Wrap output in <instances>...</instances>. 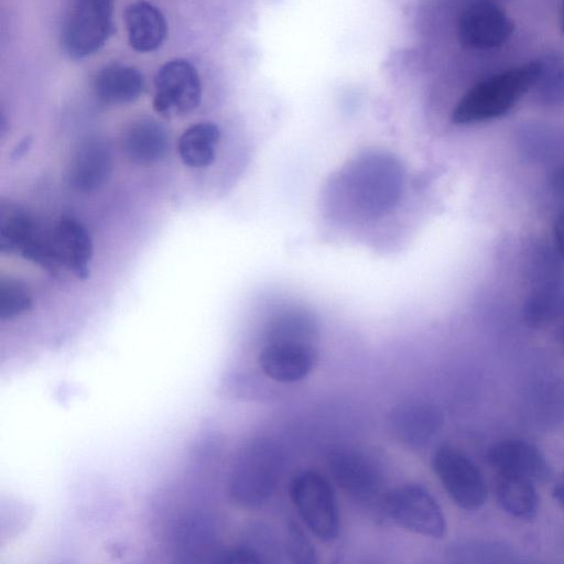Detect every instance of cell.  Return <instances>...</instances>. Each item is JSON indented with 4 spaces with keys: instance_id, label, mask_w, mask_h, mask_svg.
I'll return each instance as SVG.
<instances>
[{
    "instance_id": "2e32d148",
    "label": "cell",
    "mask_w": 564,
    "mask_h": 564,
    "mask_svg": "<svg viewBox=\"0 0 564 564\" xmlns=\"http://www.w3.org/2000/svg\"><path fill=\"white\" fill-rule=\"evenodd\" d=\"M124 22L130 46L140 53L158 50L166 39L167 23L162 11L148 1L127 7Z\"/></svg>"
},
{
    "instance_id": "9a60e30c",
    "label": "cell",
    "mask_w": 564,
    "mask_h": 564,
    "mask_svg": "<svg viewBox=\"0 0 564 564\" xmlns=\"http://www.w3.org/2000/svg\"><path fill=\"white\" fill-rule=\"evenodd\" d=\"M111 155L102 141L89 139L76 150L69 170V181L82 193L100 188L110 177Z\"/></svg>"
},
{
    "instance_id": "e0dca14e",
    "label": "cell",
    "mask_w": 564,
    "mask_h": 564,
    "mask_svg": "<svg viewBox=\"0 0 564 564\" xmlns=\"http://www.w3.org/2000/svg\"><path fill=\"white\" fill-rule=\"evenodd\" d=\"M176 554L182 562H202L203 556L214 555L217 542L215 520L203 511L184 516L174 531Z\"/></svg>"
},
{
    "instance_id": "ffe728a7",
    "label": "cell",
    "mask_w": 564,
    "mask_h": 564,
    "mask_svg": "<svg viewBox=\"0 0 564 564\" xmlns=\"http://www.w3.org/2000/svg\"><path fill=\"white\" fill-rule=\"evenodd\" d=\"M123 150L126 155L134 163H154L166 153V132L154 119L142 118L135 120L126 131Z\"/></svg>"
},
{
    "instance_id": "ba28073f",
    "label": "cell",
    "mask_w": 564,
    "mask_h": 564,
    "mask_svg": "<svg viewBox=\"0 0 564 564\" xmlns=\"http://www.w3.org/2000/svg\"><path fill=\"white\" fill-rule=\"evenodd\" d=\"M112 33V0H74L61 33L66 54L84 58L98 52Z\"/></svg>"
},
{
    "instance_id": "83f0119b",
    "label": "cell",
    "mask_w": 564,
    "mask_h": 564,
    "mask_svg": "<svg viewBox=\"0 0 564 564\" xmlns=\"http://www.w3.org/2000/svg\"><path fill=\"white\" fill-rule=\"evenodd\" d=\"M549 184L555 193L564 195V163L553 170Z\"/></svg>"
},
{
    "instance_id": "8fae6325",
    "label": "cell",
    "mask_w": 564,
    "mask_h": 564,
    "mask_svg": "<svg viewBox=\"0 0 564 564\" xmlns=\"http://www.w3.org/2000/svg\"><path fill=\"white\" fill-rule=\"evenodd\" d=\"M329 473L338 487L359 503L371 502L383 486V469L372 454L346 448L330 454Z\"/></svg>"
},
{
    "instance_id": "cb8c5ba5",
    "label": "cell",
    "mask_w": 564,
    "mask_h": 564,
    "mask_svg": "<svg viewBox=\"0 0 564 564\" xmlns=\"http://www.w3.org/2000/svg\"><path fill=\"white\" fill-rule=\"evenodd\" d=\"M538 100L546 106H564V63L555 54L543 56V69L534 87Z\"/></svg>"
},
{
    "instance_id": "d4e9b609",
    "label": "cell",
    "mask_w": 564,
    "mask_h": 564,
    "mask_svg": "<svg viewBox=\"0 0 564 564\" xmlns=\"http://www.w3.org/2000/svg\"><path fill=\"white\" fill-rule=\"evenodd\" d=\"M33 297L30 289L19 280L8 279L0 282V318L12 319L32 308Z\"/></svg>"
},
{
    "instance_id": "277c9868",
    "label": "cell",
    "mask_w": 564,
    "mask_h": 564,
    "mask_svg": "<svg viewBox=\"0 0 564 564\" xmlns=\"http://www.w3.org/2000/svg\"><path fill=\"white\" fill-rule=\"evenodd\" d=\"M283 466V453L275 442L265 437L250 441L237 453L230 468L229 500L246 510L262 508L274 495Z\"/></svg>"
},
{
    "instance_id": "4fadbf2b",
    "label": "cell",
    "mask_w": 564,
    "mask_h": 564,
    "mask_svg": "<svg viewBox=\"0 0 564 564\" xmlns=\"http://www.w3.org/2000/svg\"><path fill=\"white\" fill-rule=\"evenodd\" d=\"M443 415L432 402L411 399L395 405L389 416L393 436L404 446L419 449L441 430Z\"/></svg>"
},
{
    "instance_id": "6da1fadb",
    "label": "cell",
    "mask_w": 564,
    "mask_h": 564,
    "mask_svg": "<svg viewBox=\"0 0 564 564\" xmlns=\"http://www.w3.org/2000/svg\"><path fill=\"white\" fill-rule=\"evenodd\" d=\"M410 178L400 161L383 152H364L333 174L324 191L329 225L352 235H383L410 198Z\"/></svg>"
},
{
    "instance_id": "9c48e42d",
    "label": "cell",
    "mask_w": 564,
    "mask_h": 564,
    "mask_svg": "<svg viewBox=\"0 0 564 564\" xmlns=\"http://www.w3.org/2000/svg\"><path fill=\"white\" fill-rule=\"evenodd\" d=\"M432 468L453 502L477 510L486 501L487 487L477 465L459 448L442 445L433 454Z\"/></svg>"
},
{
    "instance_id": "7c38bea8",
    "label": "cell",
    "mask_w": 564,
    "mask_h": 564,
    "mask_svg": "<svg viewBox=\"0 0 564 564\" xmlns=\"http://www.w3.org/2000/svg\"><path fill=\"white\" fill-rule=\"evenodd\" d=\"M514 25L507 12L490 0H476L459 13L456 35L468 50H489L506 43Z\"/></svg>"
},
{
    "instance_id": "484cf974",
    "label": "cell",
    "mask_w": 564,
    "mask_h": 564,
    "mask_svg": "<svg viewBox=\"0 0 564 564\" xmlns=\"http://www.w3.org/2000/svg\"><path fill=\"white\" fill-rule=\"evenodd\" d=\"M288 550L295 562L310 563L315 561L314 547L296 523L289 527Z\"/></svg>"
},
{
    "instance_id": "5b68a950",
    "label": "cell",
    "mask_w": 564,
    "mask_h": 564,
    "mask_svg": "<svg viewBox=\"0 0 564 564\" xmlns=\"http://www.w3.org/2000/svg\"><path fill=\"white\" fill-rule=\"evenodd\" d=\"M93 250L91 238L84 225L75 218L63 217L53 227L41 226L21 256L51 275L67 270L79 280H86Z\"/></svg>"
},
{
    "instance_id": "7402d4cb",
    "label": "cell",
    "mask_w": 564,
    "mask_h": 564,
    "mask_svg": "<svg viewBox=\"0 0 564 564\" xmlns=\"http://www.w3.org/2000/svg\"><path fill=\"white\" fill-rule=\"evenodd\" d=\"M219 138V128L214 122L204 121L189 126L177 141V152L182 162L193 169L209 166L216 159Z\"/></svg>"
},
{
    "instance_id": "d6986e66",
    "label": "cell",
    "mask_w": 564,
    "mask_h": 564,
    "mask_svg": "<svg viewBox=\"0 0 564 564\" xmlns=\"http://www.w3.org/2000/svg\"><path fill=\"white\" fill-rule=\"evenodd\" d=\"M93 88L100 101L108 105H126L140 97L144 88V78L135 67L110 64L98 72Z\"/></svg>"
},
{
    "instance_id": "ac0fdd59",
    "label": "cell",
    "mask_w": 564,
    "mask_h": 564,
    "mask_svg": "<svg viewBox=\"0 0 564 564\" xmlns=\"http://www.w3.org/2000/svg\"><path fill=\"white\" fill-rule=\"evenodd\" d=\"M564 316V276L535 280L522 307L524 323L541 328Z\"/></svg>"
},
{
    "instance_id": "f1b7e54d",
    "label": "cell",
    "mask_w": 564,
    "mask_h": 564,
    "mask_svg": "<svg viewBox=\"0 0 564 564\" xmlns=\"http://www.w3.org/2000/svg\"><path fill=\"white\" fill-rule=\"evenodd\" d=\"M552 494L564 509V474L555 481Z\"/></svg>"
},
{
    "instance_id": "5bb4252c",
    "label": "cell",
    "mask_w": 564,
    "mask_h": 564,
    "mask_svg": "<svg viewBox=\"0 0 564 564\" xmlns=\"http://www.w3.org/2000/svg\"><path fill=\"white\" fill-rule=\"evenodd\" d=\"M487 458L497 473L523 477L533 482L544 480L550 474L542 452L534 444L520 438L494 444Z\"/></svg>"
},
{
    "instance_id": "52a82bcc",
    "label": "cell",
    "mask_w": 564,
    "mask_h": 564,
    "mask_svg": "<svg viewBox=\"0 0 564 564\" xmlns=\"http://www.w3.org/2000/svg\"><path fill=\"white\" fill-rule=\"evenodd\" d=\"M383 502L386 514L401 529L432 539L445 535L447 524L443 509L424 486H399L386 496Z\"/></svg>"
},
{
    "instance_id": "603a6c76",
    "label": "cell",
    "mask_w": 564,
    "mask_h": 564,
    "mask_svg": "<svg viewBox=\"0 0 564 564\" xmlns=\"http://www.w3.org/2000/svg\"><path fill=\"white\" fill-rule=\"evenodd\" d=\"M41 224L29 210L19 206H1L0 251L21 253Z\"/></svg>"
},
{
    "instance_id": "3957f363",
    "label": "cell",
    "mask_w": 564,
    "mask_h": 564,
    "mask_svg": "<svg viewBox=\"0 0 564 564\" xmlns=\"http://www.w3.org/2000/svg\"><path fill=\"white\" fill-rule=\"evenodd\" d=\"M543 69V56L492 74L469 87L451 112L455 124H474L509 112L532 89Z\"/></svg>"
},
{
    "instance_id": "8992f818",
    "label": "cell",
    "mask_w": 564,
    "mask_h": 564,
    "mask_svg": "<svg viewBox=\"0 0 564 564\" xmlns=\"http://www.w3.org/2000/svg\"><path fill=\"white\" fill-rule=\"evenodd\" d=\"M289 495L307 529L322 542L335 541L341 519L329 481L313 469L299 471L290 482Z\"/></svg>"
},
{
    "instance_id": "4316f807",
    "label": "cell",
    "mask_w": 564,
    "mask_h": 564,
    "mask_svg": "<svg viewBox=\"0 0 564 564\" xmlns=\"http://www.w3.org/2000/svg\"><path fill=\"white\" fill-rule=\"evenodd\" d=\"M553 242L555 250L564 260V209H562L554 219Z\"/></svg>"
},
{
    "instance_id": "44dd1931",
    "label": "cell",
    "mask_w": 564,
    "mask_h": 564,
    "mask_svg": "<svg viewBox=\"0 0 564 564\" xmlns=\"http://www.w3.org/2000/svg\"><path fill=\"white\" fill-rule=\"evenodd\" d=\"M495 495L500 508L519 520H531L538 513L539 496L530 479L497 473Z\"/></svg>"
},
{
    "instance_id": "f546056e",
    "label": "cell",
    "mask_w": 564,
    "mask_h": 564,
    "mask_svg": "<svg viewBox=\"0 0 564 564\" xmlns=\"http://www.w3.org/2000/svg\"><path fill=\"white\" fill-rule=\"evenodd\" d=\"M560 28L562 33L564 34V0L561 1L560 7Z\"/></svg>"
},
{
    "instance_id": "30bf717a",
    "label": "cell",
    "mask_w": 564,
    "mask_h": 564,
    "mask_svg": "<svg viewBox=\"0 0 564 564\" xmlns=\"http://www.w3.org/2000/svg\"><path fill=\"white\" fill-rule=\"evenodd\" d=\"M154 88L152 107L163 117L187 115L200 105V78L196 67L186 59L163 64L155 74Z\"/></svg>"
},
{
    "instance_id": "7a4b0ae2",
    "label": "cell",
    "mask_w": 564,
    "mask_h": 564,
    "mask_svg": "<svg viewBox=\"0 0 564 564\" xmlns=\"http://www.w3.org/2000/svg\"><path fill=\"white\" fill-rule=\"evenodd\" d=\"M316 323L301 306H282L270 324L268 338L258 355L262 372L270 379L292 383L306 378L316 367Z\"/></svg>"
},
{
    "instance_id": "4dcf8cb0",
    "label": "cell",
    "mask_w": 564,
    "mask_h": 564,
    "mask_svg": "<svg viewBox=\"0 0 564 564\" xmlns=\"http://www.w3.org/2000/svg\"><path fill=\"white\" fill-rule=\"evenodd\" d=\"M558 338H560L561 343L564 344V324L561 326V328L558 330Z\"/></svg>"
}]
</instances>
